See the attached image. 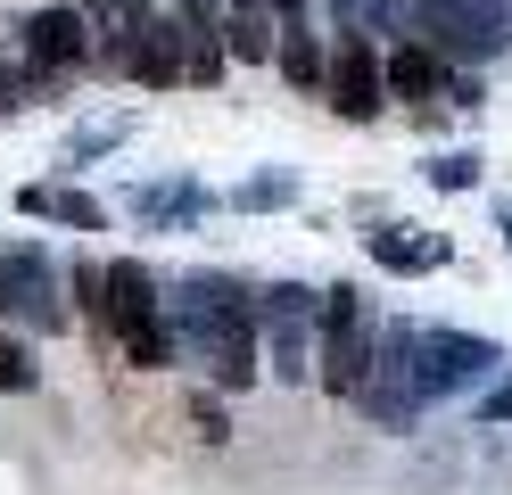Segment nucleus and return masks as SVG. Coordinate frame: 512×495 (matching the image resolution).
Listing matches in <instances>:
<instances>
[{
    "label": "nucleus",
    "mask_w": 512,
    "mask_h": 495,
    "mask_svg": "<svg viewBox=\"0 0 512 495\" xmlns=\"http://www.w3.org/2000/svg\"><path fill=\"white\" fill-rule=\"evenodd\" d=\"M157 314H166V339L174 355H190L215 388H248L265 363H256V314L232 273H190L174 281V297H157Z\"/></svg>",
    "instance_id": "f257e3e1"
},
{
    "label": "nucleus",
    "mask_w": 512,
    "mask_h": 495,
    "mask_svg": "<svg viewBox=\"0 0 512 495\" xmlns=\"http://www.w3.org/2000/svg\"><path fill=\"white\" fill-rule=\"evenodd\" d=\"M405 42L446 66H488L512 50V0H405Z\"/></svg>",
    "instance_id": "f03ea898"
},
{
    "label": "nucleus",
    "mask_w": 512,
    "mask_h": 495,
    "mask_svg": "<svg viewBox=\"0 0 512 495\" xmlns=\"http://www.w3.org/2000/svg\"><path fill=\"white\" fill-rule=\"evenodd\" d=\"M100 322L124 339V355L141 363V372H166L174 363V339H166V314H157V273L141 256H116V264H100Z\"/></svg>",
    "instance_id": "7ed1b4c3"
},
{
    "label": "nucleus",
    "mask_w": 512,
    "mask_h": 495,
    "mask_svg": "<svg viewBox=\"0 0 512 495\" xmlns=\"http://www.w3.org/2000/svg\"><path fill=\"white\" fill-rule=\"evenodd\" d=\"M504 363L496 339H479V330H413V347H405V372H413V396H463L471 380H488Z\"/></svg>",
    "instance_id": "20e7f679"
},
{
    "label": "nucleus",
    "mask_w": 512,
    "mask_h": 495,
    "mask_svg": "<svg viewBox=\"0 0 512 495\" xmlns=\"http://www.w3.org/2000/svg\"><path fill=\"white\" fill-rule=\"evenodd\" d=\"M405 347H413V322L372 330V372H364V388H356V405H364L380 429H413V421H422V396H413Z\"/></svg>",
    "instance_id": "39448f33"
},
{
    "label": "nucleus",
    "mask_w": 512,
    "mask_h": 495,
    "mask_svg": "<svg viewBox=\"0 0 512 495\" xmlns=\"http://www.w3.org/2000/svg\"><path fill=\"white\" fill-rule=\"evenodd\" d=\"M323 99L347 124H380L389 91H380V50L364 42V33H339V42L323 50Z\"/></svg>",
    "instance_id": "423d86ee"
},
{
    "label": "nucleus",
    "mask_w": 512,
    "mask_h": 495,
    "mask_svg": "<svg viewBox=\"0 0 512 495\" xmlns=\"http://www.w3.org/2000/svg\"><path fill=\"white\" fill-rule=\"evenodd\" d=\"M9 256V314L25 330H67V281L50 273V256L34 240H17V248H0Z\"/></svg>",
    "instance_id": "0eeeda50"
},
{
    "label": "nucleus",
    "mask_w": 512,
    "mask_h": 495,
    "mask_svg": "<svg viewBox=\"0 0 512 495\" xmlns=\"http://www.w3.org/2000/svg\"><path fill=\"white\" fill-rule=\"evenodd\" d=\"M83 58H91V42H83V17H75V9L25 17V75H58V83H67Z\"/></svg>",
    "instance_id": "6e6552de"
},
{
    "label": "nucleus",
    "mask_w": 512,
    "mask_h": 495,
    "mask_svg": "<svg viewBox=\"0 0 512 495\" xmlns=\"http://www.w3.org/2000/svg\"><path fill=\"white\" fill-rule=\"evenodd\" d=\"M124 75H141L149 91L182 83V17H149V25H141V42L124 50Z\"/></svg>",
    "instance_id": "1a4fd4ad"
},
{
    "label": "nucleus",
    "mask_w": 512,
    "mask_h": 495,
    "mask_svg": "<svg viewBox=\"0 0 512 495\" xmlns=\"http://www.w3.org/2000/svg\"><path fill=\"white\" fill-rule=\"evenodd\" d=\"M380 91H389V99H413V108H430V99L446 91V58H430L422 42H397L389 58H380Z\"/></svg>",
    "instance_id": "9d476101"
},
{
    "label": "nucleus",
    "mask_w": 512,
    "mask_h": 495,
    "mask_svg": "<svg viewBox=\"0 0 512 495\" xmlns=\"http://www.w3.org/2000/svg\"><path fill=\"white\" fill-rule=\"evenodd\" d=\"M207 207H215L207 182H149V190H133V223H149V231H182Z\"/></svg>",
    "instance_id": "9b49d317"
},
{
    "label": "nucleus",
    "mask_w": 512,
    "mask_h": 495,
    "mask_svg": "<svg viewBox=\"0 0 512 495\" xmlns=\"http://www.w3.org/2000/svg\"><path fill=\"white\" fill-rule=\"evenodd\" d=\"M149 17H157L149 0H83V33H100V66H124Z\"/></svg>",
    "instance_id": "f8f14e48"
},
{
    "label": "nucleus",
    "mask_w": 512,
    "mask_h": 495,
    "mask_svg": "<svg viewBox=\"0 0 512 495\" xmlns=\"http://www.w3.org/2000/svg\"><path fill=\"white\" fill-rule=\"evenodd\" d=\"M364 248H372V264H389V273H438V264H446V240H438V231L372 223V231H364Z\"/></svg>",
    "instance_id": "ddd939ff"
},
{
    "label": "nucleus",
    "mask_w": 512,
    "mask_h": 495,
    "mask_svg": "<svg viewBox=\"0 0 512 495\" xmlns=\"http://www.w3.org/2000/svg\"><path fill=\"white\" fill-rule=\"evenodd\" d=\"M17 207H25V215L67 223V231H100V223H108L100 198H91V190H67V182H25V190H17Z\"/></svg>",
    "instance_id": "4468645a"
},
{
    "label": "nucleus",
    "mask_w": 512,
    "mask_h": 495,
    "mask_svg": "<svg viewBox=\"0 0 512 495\" xmlns=\"http://www.w3.org/2000/svg\"><path fill=\"white\" fill-rule=\"evenodd\" d=\"M273 50H281V75H290L298 91H323V33H314L306 17H281Z\"/></svg>",
    "instance_id": "2eb2a0df"
},
{
    "label": "nucleus",
    "mask_w": 512,
    "mask_h": 495,
    "mask_svg": "<svg viewBox=\"0 0 512 495\" xmlns=\"http://www.w3.org/2000/svg\"><path fill=\"white\" fill-rule=\"evenodd\" d=\"M182 83H199V91L223 83V33L215 25H182Z\"/></svg>",
    "instance_id": "dca6fc26"
},
{
    "label": "nucleus",
    "mask_w": 512,
    "mask_h": 495,
    "mask_svg": "<svg viewBox=\"0 0 512 495\" xmlns=\"http://www.w3.org/2000/svg\"><path fill=\"white\" fill-rule=\"evenodd\" d=\"M331 17H339V33H405V0H331Z\"/></svg>",
    "instance_id": "f3484780"
},
{
    "label": "nucleus",
    "mask_w": 512,
    "mask_h": 495,
    "mask_svg": "<svg viewBox=\"0 0 512 495\" xmlns=\"http://www.w3.org/2000/svg\"><path fill=\"white\" fill-rule=\"evenodd\" d=\"M215 33H223V58H248V66L273 58V17L265 9H240L232 25H215Z\"/></svg>",
    "instance_id": "a211bd4d"
},
{
    "label": "nucleus",
    "mask_w": 512,
    "mask_h": 495,
    "mask_svg": "<svg viewBox=\"0 0 512 495\" xmlns=\"http://www.w3.org/2000/svg\"><path fill=\"white\" fill-rule=\"evenodd\" d=\"M256 330H265V339H273V380H306V322H256Z\"/></svg>",
    "instance_id": "6ab92c4d"
},
{
    "label": "nucleus",
    "mask_w": 512,
    "mask_h": 495,
    "mask_svg": "<svg viewBox=\"0 0 512 495\" xmlns=\"http://www.w3.org/2000/svg\"><path fill=\"white\" fill-rule=\"evenodd\" d=\"M0 388H9V396H34V388H42L34 347H25V339H9V330H0Z\"/></svg>",
    "instance_id": "aec40b11"
},
{
    "label": "nucleus",
    "mask_w": 512,
    "mask_h": 495,
    "mask_svg": "<svg viewBox=\"0 0 512 495\" xmlns=\"http://www.w3.org/2000/svg\"><path fill=\"white\" fill-rule=\"evenodd\" d=\"M422 174H430V190H479V157L471 149H438Z\"/></svg>",
    "instance_id": "412c9836"
},
{
    "label": "nucleus",
    "mask_w": 512,
    "mask_h": 495,
    "mask_svg": "<svg viewBox=\"0 0 512 495\" xmlns=\"http://www.w3.org/2000/svg\"><path fill=\"white\" fill-rule=\"evenodd\" d=\"M124 132H133V116H108V124H83V132H67V165H83V157H100V149H116Z\"/></svg>",
    "instance_id": "4be33fe9"
},
{
    "label": "nucleus",
    "mask_w": 512,
    "mask_h": 495,
    "mask_svg": "<svg viewBox=\"0 0 512 495\" xmlns=\"http://www.w3.org/2000/svg\"><path fill=\"white\" fill-rule=\"evenodd\" d=\"M290 198H298V174H256L232 190V207H290Z\"/></svg>",
    "instance_id": "5701e85b"
},
{
    "label": "nucleus",
    "mask_w": 512,
    "mask_h": 495,
    "mask_svg": "<svg viewBox=\"0 0 512 495\" xmlns=\"http://www.w3.org/2000/svg\"><path fill=\"white\" fill-rule=\"evenodd\" d=\"M67 297H75V314L100 322V306H108V297H100V264H75V273H67Z\"/></svg>",
    "instance_id": "b1692460"
},
{
    "label": "nucleus",
    "mask_w": 512,
    "mask_h": 495,
    "mask_svg": "<svg viewBox=\"0 0 512 495\" xmlns=\"http://www.w3.org/2000/svg\"><path fill=\"white\" fill-rule=\"evenodd\" d=\"M190 421H199V438H207V446H223V438H232V413H223L215 396H199V405H190Z\"/></svg>",
    "instance_id": "393cba45"
},
{
    "label": "nucleus",
    "mask_w": 512,
    "mask_h": 495,
    "mask_svg": "<svg viewBox=\"0 0 512 495\" xmlns=\"http://www.w3.org/2000/svg\"><path fill=\"white\" fill-rule=\"evenodd\" d=\"M479 421H496V429H504V421H512V380H504V388H496V396H488V405H479Z\"/></svg>",
    "instance_id": "a878e982"
},
{
    "label": "nucleus",
    "mask_w": 512,
    "mask_h": 495,
    "mask_svg": "<svg viewBox=\"0 0 512 495\" xmlns=\"http://www.w3.org/2000/svg\"><path fill=\"white\" fill-rule=\"evenodd\" d=\"M0 314H9V256H0Z\"/></svg>",
    "instance_id": "bb28decb"
},
{
    "label": "nucleus",
    "mask_w": 512,
    "mask_h": 495,
    "mask_svg": "<svg viewBox=\"0 0 512 495\" xmlns=\"http://www.w3.org/2000/svg\"><path fill=\"white\" fill-rule=\"evenodd\" d=\"M504 248H512V207H504Z\"/></svg>",
    "instance_id": "cd10ccee"
},
{
    "label": "nucleus",
    "mask_w": 512,
    "mask_h": 495,
    "mask_svg": "<svg viewBox=\"0 0 512 495\" xmlns=\"http://www.w3.org/2000/svg\"><path fill=\"white\" fill-rule=\"evenodd\" d=\"M240 9H265V0H240Z\"/></svg>",
    "instance_id": "c85d7f7f"
}]
</instances>
